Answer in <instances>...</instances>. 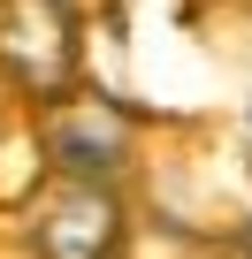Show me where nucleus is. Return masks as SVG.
I'll list each match as a JSON object with an SVG mask.
<instances>
[{
	"mask_svg": "<svg viewBox=\"0 0 252 259\" xmlns=\"http://www.w3.org/2000/svg\"><path fill=\"white\" fill-rule=\"evenodd\" d=\"M244 259H252V221H244Z\"/></svg>",
	"mask_w": 252,
	"mask_h": 259,
	"instance_id": "obj_4",
	"label": "nucleus"
},
{
	"mask_svg": "<svg viewBox=\"0 0 252 259\" xmlns=\"http://www.w3.org/2000/svg\"><path fill=\"white\" fill-rule=\"evenodd\" d=\"M244 138H252V114H244Z\"/></svg>",
	"mask_w": 252,
	"mask_h": 259,
	"instance_id": "obj_5",
	"label": "nucleus"
},
{
	"mask_svg": "<svg viewBox=\"0 0 252 259\" xmlns=\"http://www.w3.org/2000/svg\"><path fill=\"white\" fill-rule=\"evenodd\" d=\"M0 61L39 99L69 92V76H77V16L61 0H0Z\"/></svg>",
	"mask_w": 252,
	"mask_h": 259,
	"instance_id": "obj_2",
	"label": "nucleus"
},
{
	"mask_svg": "<svg viewBox=\"0 0 252 259\" xmlns=\"http://www.w3.org/2000/svg\"><path fill=\"white\" fill-rule=\"evenodd\" d=\"M46 153L69 168V176H115L122 153H130V122H122L107 99H46Z\"/></svg>",
	"mask_w": 252,
	"mask_h": 259,
	"instance_id": "obj_3",
	"label": "nucleus"
},
{
	"mask_svg": "<svg viewBox=\"0 0 252 259\" xmlns=\"http://www.w3.org/2000/svg\"><path fill=\"white\" fill-rule=\"evenodd\" d=\"M31 244H39V259H115L122 206H115L107 176H61L31 213Z\"/></svg>",
	"mask_w": 252,
	"mask_h": 259,
	"instance_id": "obj_1",
	"label": "nucleus"
}]
</instances>
